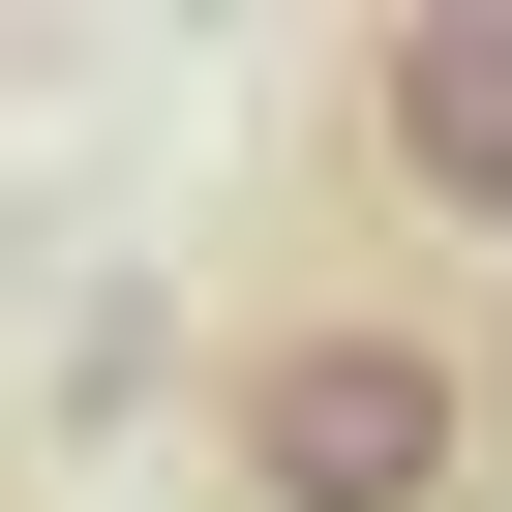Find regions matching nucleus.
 I'll list each match as a JSON object with an SVG mask.
<instances>
[{"mask_svg":"<svg viewBox=\"0 0 512 512\" xmlns=\"http://www.w3.org/2000/svg\"><path fill=\"white\" fill-rule=\"evenodd\" d=\"M482 422H512V362H482L422 272H272L241 362H211V482H241V512H452Z\"/></svg>","mask_w":512,"mask_h":512,"instance_id":"nucleus-1","label":"nucleus"},{"mask_svg":"<svg viewBox=\"0 0 512 512\" xmlns=\"http://www.w3.org/2000/svg\"><path fill=\"white\" fill-rule=\"evenodd\" d=\"M362 181L422 241H512V0H392L362 31Z\"/></svg>","mask_w":512,"mask_h":512,"instance_id":"nucleus-2","label":"nucleus"}]
</instances>
